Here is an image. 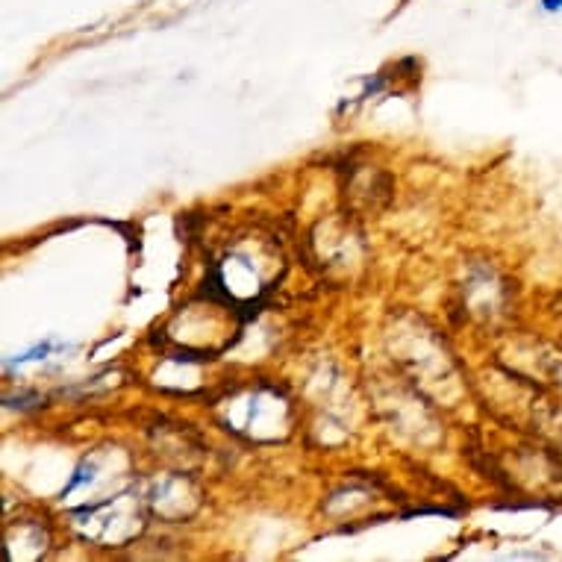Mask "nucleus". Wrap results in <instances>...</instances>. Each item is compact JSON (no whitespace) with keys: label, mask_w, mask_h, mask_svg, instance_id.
I'll list each match as a JSON object with an SVG mask.
<instances>
[{"label":"nucleus","mask_w":562,"mask_h":562,"mask_svg":"<svg viewBox=\"0 0 562 562\" xmlns=\"http://www.w3.org/2000/svg\"><path fill=\"white\" fill-rule=\"evenodd\" d=\"M542 9H545V12H560L562 0H542Z\"/></svg>","instance_id":"nucleus-1"}]
</instances>
